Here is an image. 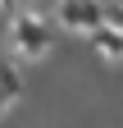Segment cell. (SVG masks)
Here are the masks:
<instances>
[{
  "label": "cell",
  "mask_w": 123,
  "mask_h": 128,
  "mask_svg": "<svg viewBox=\"0 0 123 128\" xmlns=\"http://www.w3.org/2000/svg\"><path fill=\"white\" fill-rule=\"evenodd\" d=\"M14 41H18V50H27V55H41L46 46H50V28H46L41 18H23L14 23Z\"/></svg>",
  "instance_id": "cell-1"
},
{
  "label": "cell",
  "mask_w": 123,
  "mask_h": 128,
  "mask_svg": "<svg viewBox=\"0 0 123 128\" xmlns=\"http://www.w3.org/2000/svg\"><path fill=\"white\" fill-rule=\"evenodd\" d=\"M100 9L91 0H64V23H78V28H96Z\"/></svg>",
  "instance_id": "cell-2"
}]
</instances>
